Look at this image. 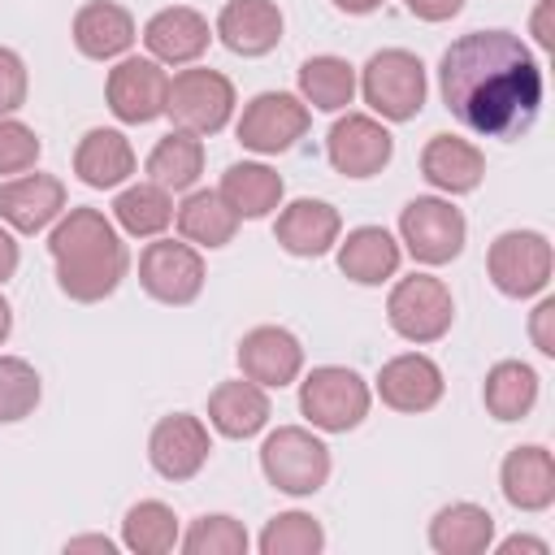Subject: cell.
<instances>
[{"instance_id": "7c38bea8", "label": "cell", "mask_w": 555, "mask_h": 555, "mask_svg": "<svg viewBox=\"0 0 555 555\" xmlns=\"http://www.w3.org/2000/svg\"><path fill=\"white\" fill-rule=\"evenodd\" d=\"M108 108L117 121L126 126H147L156 117H165V100H169V74L160 69V61L152 56H121L108 69L104 82Z\"/></svg>"}, {"instance_id": "5b68a950", "label": "cell", "mask_w": 555, "mask_h": 555, "mask_svg": "<svg viewBox=\"0 0 555 555\" xmlns=\"http://www.w3.org/2000/svg\"><path fill=\"white\" fill-rule=\"evenodd\" d=\"M369 382L356 369L321 364L299 382V412L321 434H347L369 416Z\"/></svg>"}, {"instance_id": "603a6c76", "label": "cell", "mask_w": 555, "mask_h": 555, "mask_svg": "<svg viewBox=\"0 0 555 555\" xmlns=\"http://www.w3.org/2000/svg\"><path fill=\"white\" fill-rule=\"evenodd\" d=\"M139 39L130 9L113 4V0H91L74 13V48L87 61H117L130 52V43Z\"/></svg>"}, {"instance_id": "4fadbf2b", "label": "cell", "mask_w": 555, "mask_h": 555, "mask_svg": "<svg viewBox=\"0 0 555 555\" xmlns=\"http://www.w3.org/2000/svg\"><path fill=\"white\" fill-rule=\"evenodd\" d=\"M325 156L343 178H373L390 165L395 139L390 130L369 113H347L325 134Z\"/></svg>"}, {"instance_id": "6da1fadb", "label": "cell", "mask_w": 555, "mask_h": 555, "mask_svg": "<svg viewBox=\"0 0 555 555\" xmlns=\"http://www.w3.org/2000/svg\"><path fill=\"white\" fill-rule=\"evenodd\" d=\"M447 113L481 139H520L542 113V65L512 30H468L438 61Z\"/></svg>"}, {"instance_id": "1f68e13d", "label": "cell", "mask_w": 555, "mask_h": 555, "mask_svg": "<svg viewBox=\"0 0 555 555\" xmlns=\"http://www.w3.org/2000/svg\"><path fill=\"white\" fill-rule=\"evenodd\" d=\"M113 217L130 238H160L173 221V195L156 182H134V186L117 191Z\"/></svg>"}, {"instance_id": "f35d334b", "label": "cell", "mask_w": 555, "mask_h": 555, "mask_svg": "<svg viewBox=\"0 0 555 555\" xmlns=\"http://www.w3.org/2000/svg\"><path fill=\"white\" fill-rule=\"evenodd\" d=\"M26 104V65L13 48H0V117Z\"/></svg>"}, {"instance_id": "f1b7e54d", "label": "cell", "mask_w": 555, "mask_h": 555, "mask_svg": "<svg viewBox=\"0 0 555 555\" xmlns=\"http://www.w3.org/2000/svg\"><path fill=\"white\" fill-rule=\"evenodd\" d=\"M494 542V516L477 503H447L429 520V546L438 555H481Z\"/></svg>"}, {"instance_id": "7402d4cb", "label": "cell", "mask_w": 555, "mask_h": 555, "mask_svg": "<svg viewBox=\"0 0 555 555\" xmlns=\"http://www.w3.org/2000/svg\"><path fill=\"white\" fill-rule=\"evenodd\" d=\"M421 173L429 186H438L447 195H468L486 178V156L477 143L460 139V134H434L421 147Z\"/></svg>"}, {"instance_id": "cb8c5ba5", "label": "cell", "mask_w": 555, "mask_h": 555, "mask_svg": "<svg viewBox=\"0 0 555 555\" xmlns=\"http://www.w3.org/2000/svg\"><path fill=\"white\" fill-rule=\"evenodd\" d=\"M399 260H403V247L390 230L382 225H356L347 230V238L338 243V269L343 278L360 282V286H382L399 273Z\"/></svg>"}, {"instance_id": "60d3db41", "label": "cell", "mask_w": 555, "mask_h": 555, "mask_svg": "<svg viewBox=\"0 0 555 555\" xmlns=\"http://www.w3.org/2000/svg\"><path fill=\"white\" fill-rule=\"evenodd\" d=\"M403 4H408V13L421 17V22H451V17L464 9V0H403Z\"/></svg>"}, {"instance_id": "52a82bcc", "label": "cell", "mask_w": 555, "mask_h": 555, "mask_svg": "<svg viewBox=\"0 0 555 555\" xmlns=\"http://www.w3.org/2000/svg\"><path fill=\"white\" fill-rule=\"evenodd\" d=\"M386 321L399 338L425 347V343H438L447 338L451 321H455V299L447 291L442 278H429V273H412V278H399L386 295Z\"/></svg>"}, {"instance_id": "836d02e7", "label": "cell", "mask_w": 555, "mask_h": 555, "mask_svg": "<svg viewBox=\"0 0 555 555\" xmlns=\"http://www.w3.org/2000/svg\"><path fill=\"white\" fill-rule=\"evenodd\" d=\"M178 516L160 499H143L121 520V546L134 555H169L178 546Z\"/></svg>"}, {"instance_id": "4316f807", "label": "cell", "mask_w": 555, "mask_h": 555, "mask_svg": "<svg viewBox=\"0 0 555 555\" xmlns=\"http://www.w3.org/2000/svg\"><path fill=\"white\" fill-rule=\"evenodd\" d=\"M221 199L238 212V217H247V221H260V217H269L278 204H282V191H286V182H282V173L278 169H269V165H260V160H238V165H230L225 173H221Z\"/></svg>"}, {"instance_id": "ba28073f", "label": "cell", "mask_w": 555, "mask_h": 555, "mask_svg": "<svg viewBox=\"0 0 555 555\" xmlns=\"http://www.w3.org/2000/svg\"><path fill=\"white\" fill-rule=\"evenodd\" d=\"M551 269H555V251H551V238L538 230H503L486 251V273L494 291L507 299L542 295L551 282Z\"/></svg>"}, {"instance_id": "83f0119b", "label": "cell", "mask_w": 555, "mask_h": 555, "mask_svg": "<svg viewBox=\"0 0 555 555\" xmlns=\"http://www.w3.org/2000/svg\"><path fill=\"white\" fill-rule=\"evenodd\" d=\"M173 221H178V234L191 243V247H225L234 234H238V212L221 199V191H191L178 208H173Z\"/></svg>"}, {"instance_id": "44dd1931", "label": "cell", "mask_w": 555, "mask_h": 555, "mask_svg": "<svg viewBox=\"0 0 555 555\" xmlns=\"http://www.w3.org/2000/svg\"><path fill=\"white\" fill-rule=\"evenodd\" d=\"M343 234V217L325 199H295L278 212L273 238L291 256H325Z\"/></svg>"}, {"instance_id": "7bdbcfd3", "label": "cell", "mask_w": 555, "mask_h": 555, "mask_svg": "<svg viewBox=\"0 0 555 555\" xmlns=\"http://www.w3.org/2000/svg\"><path fill=\"white\" fill-rule=\"evenodd\" d=\"M499 551H503V555H512V551H533V555H546L551 546H546L542 538H529V533H512V538H503V542H499Z\"/></svg>"}, {"instance_id": "d590c367", "label": "cell", "mask_w": 555, "mask_h": 555, "mask_svg": "<svg viewBox=\"0 0 555 555\" xmlns=\"http://www.w3.org/2000/svg\"><path fill=\"white\" fill-rule=\"evenodd\" d=\"M39 373L30 360L22 356H0V425H13V421H26L35 408H39Z\"/></svg>"}, {"instance_id": "8fae6325", "label": "cell", "mask_w": 555, "mask_h": 555, "mask_svg": "<svg viewBox=\"0 0 555 555\" xmlns=\"http://www.w3.org/2000/svg\"><path fill=\"white\" fill-rule=\"evenodd\" d=\"M139 286L169 308H186L204 291V256L186 238H152L139 251Z\"/></svg>"}, {"instance_id": "d6986e66", "label": "cell", "mask_w": 555, "mask_h": 555, "mask_svg": "<svg viewBox=\"0 0 555 555\" xmlns=\"http://www.w3.org/2000/svg\"><path fill=\"white\" fill-rule=\"evenodd\" d=\"M212 30L234 56H264L282 43V9L273 0H225Z\"/></svg>"}, {"instance_id": "ac0fdd59", "label": "cell", "mask_w": 555, "mask_h": 555, "mask_svg": "<svg viewBox=\"0 0 555 555\" xmlns=\"http://www.w3.org/2000/svg\"><path fill=\"white\" fill-rule=\"evenodd\" d=\"M377 395L395 412H429L442 399V369L421 351H403L382 364Z\"/></svg>"}, {"instance_id": "e575fe53", "label": "cell", "mask_w": 555, "mask_h": 555, "mask_svg": "<svg viewBox=\"0 0 555 555\" xmlns=\"http://www.w3.org/2000/svg\"><path fill=\"white\" fill-rule=\"evenodd\" d=\"M325 546V529L308 512H278L260 533V555H317Z\"/></svg>"}, {"instance_id": "ab89813d", "label": "cell", "mask_w": 555, "mask_h": 555, "mask_svg": "<svg viewBox=\"0 0 555 555\" xmlns=\"http://www.w3.org/2000/svg\"><path fill=\"white\" fill-rule=\"evenodd\" d=\"M529 334H533V347L542 356H555V299H542L529 317Z\"/></svg>"}, {"instance_id": "f6af8a7d", "label": "cell", "mask_w": 555, "mask_h": 555, "mask_svg": "<svg viewBox=\"0 0 555 555\" xmlns=\"http://www.w3.org/2000/svg\"><path fill=\"white\" fill-rule=\"evenodd\" d=\"M65 551H104V555H113V542L108 538H69Z\"/></svg>"}, {"instance_id": "7dc6e473", "label": "cell", "mask_w": 555, "mask_h": 555, "mask_svg": "<svg viewBox=\"0 0 555 555\" xmlns=\"http://www.w3.org/2000/svg\"><path fill=\"white\" fill-rule=\"evenodd\" d=\"M9 330H13V308H9V304H4V295H0V347H4Z\"/></svg>"}, {"instance_id": "d4e9b609", "label": "cell", "mask_w": 555, "mask_h": 555, "mask_svg": "<svg viewBox=\"0 0 555 555\" xmlns=\"http://www.w3.org/2000/svg\"><path fill=\"white\" fill-rule=\"evenodd\" d=\"M74 173L95 186V191H113L121 186L130 173H134V147L121 130H108V126H95L78 139L74 147Z\"/></svg>"}, {"instance_id": "8992f818", "label": "cell", "mask_w": 555, "mask_h": 555, "mask_svg": "<svg viewBox=\"0 0 555 555\" xmlns=\"http://www.w3.org/2000/svg\"><path fill=\"white\" fill-rule=\"evenodd\" d=\"M165 117H173L178 130L186 134H221L234 117V82L221 69H178L169 78V100H165Z\"/></svg>"}, {"instance_id": "30bf717a", "label": "cell", "mask_w": 555, "mask_h": 555, "mask_svg": "<svg viewBox=\"0 0 555 555\" xmlns=\"http://www.w3.org/2000/svg\"><path fill=\"white\" fill-rule=\"evenodd\" d=\"M308 104L291 91H260L243 104V117L234 126L238 143L247 152H260V156H278V152H291L304 134H308Z\"/></svg>"}, {"instance_id": "277c9868", "label": "cell", "mask_w": 555, "mask_h": 555, "mask_svg": "<svg viewBox=\"0 0 555 555\" xmlns=\"http://www.w3.org/2000/svg\"><path fill=\"white\" fill-rule=\"evenodd\" d=\"M260 473L273 490L308 499L330 481V447L304 425H278L260 442Z\"/></svg>"}, {"instance_id": "74e56055", "label": "cell", "mask_w": 555, "mask_h": 555, "mask_svg": "<svg viewBox=\"0 0 555 555\" xmlns=\"http://www.w3.org/2000/svg\"><path fill=\"white\" fill-rule=\"evenodd\" d=\"M39 152H43V143H39V134L26 121L0 117V173H26V169H35Z\"/></svg>"}, {"instance_id": "3957f363", "label": "cell", "mask_w": 555, "mask_h": 555, "mask_svg": "<svg viewBox=\"0 0 555 555\" xmlns=\"http://www.w3.org/2000/svg\"><path fill=\"white\" fill-rule=\"evenodd\" d=\"M360 95L382 121H412L425 108V65L408 48H382L360 69Z\"/></svg>"}, {"instance_id": "7a4b0ae2", "label": "cell", "mask_w": 555, "mask_h": 555, "mask_svg": "<svg viewBox=\"0 0 555 555\" xmlns=\"http://www.w3.org/2000/svg\"><path fill=\"white\" fill-rule=\"evenodd\" d=\"M48 251H52V264H56L61 295H69L74 304L108 299L121 286L126 269H130V251H126L117 225L100 208L61 212L52 234H48Z\"/></svg>"}, {"instance_id": "5bb4252c", "label": "cell", "mask_w": 555, "mask_h": 555, "mask_svg": "<svg viewBox=\"0 0 555 555\" xmlns=\"http://www.w3.org/2000/svg\"><path fill=\"white\" fill-rule=\"evenodd\" d=\"M208 451H212L208 425L191 412H173V416H160L152 425L147 460L165 481H191L208 464Z\"/></svg>"}, {"instance_id": "2e32d148", "label": "cell", "mask_w": 555, "mask_h": 555, "mask_svg": "<svg viewBox=\"0 0 555 555\" xmlns=\"http://www.w3.org/2000/svg\"><path fill=\"white\" fill-rule=\"evenodd\" d=\"M65 212V182L56 173H17L0 182V221L17 234H39Z\"/></svg>"}, {"instance_id": "484cf974", "label": "cell", "mask_w": 555, "mask_h": 555, "mask_svg": "<svg viewBox=\"0 0 555 555\" xmlns=\"http://www.w3.org/2000/svg\"><path fill=\"white\" fill-rule=\"evenodd\" d=\"M273 408H269V395L264 386L238 377V382H221L212 395H208V425L221 434V438H251L269 425Z\"/></svg>"}, {"instance_id": "ee69618b", "label": "cell", "mask_w": 555, "mask_h": 555, "mask_svg": "<svg viewBox=\"0 0 555 555\" xmlns=\"http://www.w3.org/2000/svg\"><path fill=\"white\" fill-rule=\"evenodd\" d=\"M551 9H555V0H542L538 13H533V35H538L542 48H551Z\"/></svg>"}, {"instance_id": "4dcf8cb0", "label": "cell", "mask_w": 555, "mask_h": 555, "mask_svg": "<svg viewBox=\"0 0 555 555\" xmlns=\"http://www.w3.org/2000/svg\"><path fill=\"white\" fill-rule=\"evenodd\" d=\"M481 403L494 421H520L533 412L538 403V373L520 360H499L490 373H486V386H481Z\"/></svg>"}, {"instance_id": "ffe728a7", "label": "cell", "mask_w": 555, "mask_h": 555, "mask_svg": "<svg viewBox=\"0 0 555 555\" xmlns=\"http://www.w3.org/2000/svg\"><path fill=\"white\" fill-rule=\"evenodd\" d=\"M499 486H503V499L516 512H546L555 503V460H551V451L538 447V442L512 447L503 455Z\"/></svg>"}, {"instance_id": "b9f144b4", "label": "cell", "mask_w": 555, "mask_h": 555, "mask_svg": "<svg viewBox=\"0 0 555 555\" xmlns=\"http://www.w3.org/2000/svg\"><path fill=\"white\" fill-rule=\"evenodd\" d=\"M17 260H22L17 238H13V230H4V225H0V282H9V278L17 273Z\"/></svg>"}, {"instance_id": "8d00e7d4", "label": "cell", "mask_w": 555, "mask_h": 555, "mask_svg": "<svg viewBox=\"0 0 555 555\" xmlns=\"http://www.w3.org/2000/svg\"><path fill=\"white\" fill-rule=\"evenodd\" d=\"M178 546L186 555H243L247 551V529H243V520H234L225 512H212V516H199L178 538Z\"/></svg>"}, {"instance_id": "9a60e30c", "label": "cell", "mask_w": 555, "mask_h": 555, "mask_svg": "<svg viewBox=\"0 0 555 555\" xmlns=\"http://www.w3.org/2000/svg\"><path fill=\"white\" fill-rule=\"evenodd\" d=\"M238 369L247 382L264 386V390H282L299 377L304 369V347L291 330L282 325H256L243 334L238 343Z\"/></svg>"}, {"instance_id": "f546056e", "label": "cell", "mask_w": 555, "mask_h": 555, "mask_svg": "<svg viewBox=\"0 0 555 555\" xmlns=\"http://www.w3.org/2000/svg\"><path fill=\"white\" fill-rule=\"evenodd\" d=\"M147 182L173 191H191L204 173V139L186 134V130H169L152 152H147Z\"/></svg>"}, {"instance_id": "d6a6232c", "label": "cell", "mask_w": 555, "mask_h": 555, "mask_svg": "<svg viewBox=\"0 0 555 555\" xmlns=\"http://www.w3.org/2000/svg\"><path fill=\"white\" fill-rule=\"evenodd\" d=\"M356 95V69L343 56H308L299 65V100L321 113H343Z\"/></svg>"}, {"instance_id": "e0dca14e", "label": "cell", "mask_w": 555, "mask_h": 555, "mask_svg": "<svg viewBox=\"0 0 555 555\" xmlns=\"http://www.w3.org/2000/svg\"><path fill=\"white\" fill-rule=\"evenodd\" d=\"M208 39H212L208 17L199 9H186V4L160 9L143 26V48L160 65H191V61H199L208 52Z\"/></svg>"}, {"instance_id": "9c48e42d", "label": "cell", "mask_w": 555, "mask_h": 555, "mask_svg": "<svg viewBox=\"0 0 555 555\" xmlns=\"http://www.w3.org/2000/svg\"><path fill=\"white\" fill-rule=\"evenodd\" d=\"M468 221L451 199L416 195L399 212V243L412 251L416 264H451L464 251Z\"/></svg>"}, {"instance_id": "bcb514c9", "label": "cell", "mask_w": 555, "mask_h": 555, "mask_svg": "<svg viewBox=\"0 0 555 555\" xmlns=\"http://www.w3.org/2000/svg\"><path fill=\"white\" fill-rule=\"evenodd\" d=\"M334 9L338 13H351V17H364V13L382 9V0H334Z\"/></svg>"}]
</instances>
